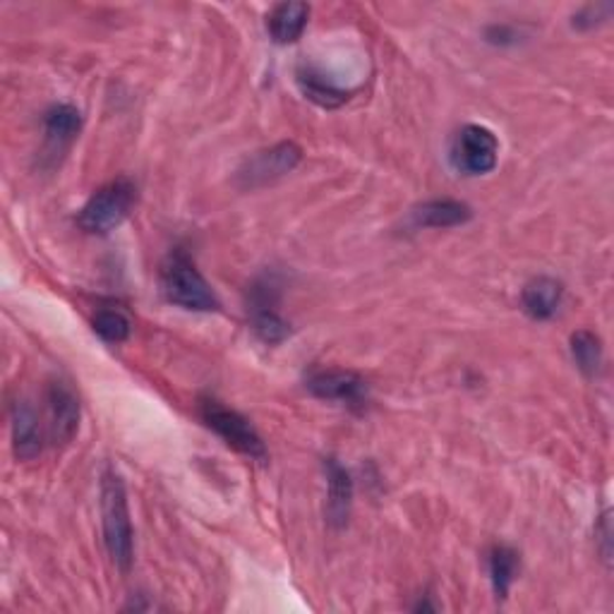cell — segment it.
Listing matches in <instances>:
<instances>
[{
	"mask_svg": "<svg viewBox=\"0 0 614 614\" xmlns=\"http://www.w3.org/2000/svg\"><path fill=\"white\" fill-rule=\"evenodd\" d=\"M12 446L20 460H32L44 449V430L32 403L18 401L12 406Z\"/></svg>",
	"mask_w": 614,
	"mask_h": 614,
	"instance_id": "cell-11",
	"label": "cell"
},
{
	"mask_svg": "<svg viewBox=\"0 0 614 614\" xmlns=\"http://www.w3.org/2000/svg\"><path fill=\"white\" fill-rule=\"evenodd\" d=\"M473 209L458 200H432L413 212L417 229H452L470 221Z\"/></svg>",
	"mask_w": 614,
	"mask_h": 614,
	"instance_id": "cell-13",
	"label": "cell"
},
{
	"mask_svg": "<svg viewBox=\"0 0 614 614\" xmlns=\"http://www.w3.org/2000/svg\"><path fill=\"white\" fill-rule=\"evenodd\" d=\"M44 130L53 147H65L82 130V114L73 104H55L46 110Z\"/></svg>",
	"mask_w": 614,
	"mask_h": 614,
	"instance_id": "cell-16",
	"label": "cell"
},
{
	"mask_svg": "<svg viewBox=\"0 0 614 614\" xmlns=\"http://www.w3.org/2000/svg\"><path fill=\"white\" fill-rule=\"evenodd\" d=\"M200 415L204 425L209 430H214L216 435L231 446V449L257 460L267 458V446H264L257 430L250 425L247 417L241 415L239 411L223 406L221 401L207 396L200 401Z\"/></svg>",
	"mask_w": 614,
	"mask_h": 614,
	"instance_id": "cell-4",
	"label": "cell"
},
{
	"mask_svg": "<svg viewBox=\"0 0 614 614\" xmlns=\"http://www.w3.org/2000/svg\"><path fill=\"white\" fill-rule=\"evenodd\" d=\"M595 533L600 536V542H603V548H600V552H603V560L610 562V536H612V526H610V511H605L603 516V521H600V528L595 530Z\"/></svg>",
	"mask_w": 614,
	"mask_h": 614,
	"instance_id": "cell-20",
	"label": "cell"
},
{
	"mask_svg": "<svg viewBox=\"0 0 614 614\" xmlns=\"http://www.w3.org/2000/svg\"><path fill=\"white\" fill-rule=\"evenodd\" d=\"M307 392L322 401H339L351 409H366L368 382L351 370H315L305 380Z\"/></svg>",
	"mask_w": 614,
	"mask_h": 614,
	"instance_id": "cell-6",
	"label": "cell"
},
{
	"mask_svg": "<svg viewBox=\"0 0 614 614\" xmlns=\"http://www.w3.org/2000/svg\"><path fill=\"white\" fill-rule=\"evenodd\" d=\"M161 290L169 303L192 313L219 310V298L207 284V278L194 267V262L183 253L173 250L161 267Z\"/></svg>",
	"mask_w": 614,
	"mask_h": 614,
	"instance_id": "cell-2",
	"label": "cell"
},
{
	"mask_svg": "<svg viewBox=\"0 0 614 614\" xmlns=\"http://www.w3.org/2000/svg\"><path fill=\"white\" fill-rule=\"evenodd\" d=\"M327 470V521L334 528H343L348 523V516H351V505H353V480L351 473H348L337 458L325 460Z\"/></svg>",
	"mask_w": 614,
	"mask_h": 614,
	"instance_id": "cell-10",
	"label": "cell"
},
{
	"mask_svg": "<svg viewBox=\"0 0 614 614\" xmlns=\"http://www.w3.org/2000/svg\"><path fill=\"white\" fill-rule=\"evenodd\" d=\"M102 523L108 557L120 571H128L135 554L133 521L125 483L114 468H108L102 476Z\"/></svg>",
	"mask_w": 614,
	"mask_h": 614,
	"instance_id": "cell-1",
	"label": "cell"
},
{
	"mask_svg": "<svg viewBox=\"0 0 614 614\" xmlns=\"http://www.w3.org/2000/svg\"><path fill=\"white\" fill-rule=\"evenodd\" d=\"M303 159V149L293 142H282L267 151H257L253 159L239 171L245 188H260L267 186L272 180L290 173Z\"/></svg>",
	"mask_w": 614,
	"mask_h": 614,
	"instance_id": "cell-8",
	"label": "cell"
},
{
	"mask_svg": "<svg viewBox=\"0 0 614 614\" xmlns=\"http://www.w3.org/2000/svg\"><path fill=\"white\" fill-rule=\"evenodd\" d=\"M564 296L562 284L557 278L550 276H538L530 282L523 293H521V305L523 313L530 319H538V322H546V319L554 317L560 310V303Z\"/></svg>",
	"mask_w": 614,
	"mask_h": 614,
	"instance_id": "cell-12",
	"label": "cell"
},
{
	"mask_svg": "<svg viewBox=\"0 0 614 614\" xmlns=\"http://www.w3.org/2000/svg\"><path fill=\"white\" fill-rule=\"evenodd\" d=\"M310 20V6L307 3H282L272 10L267 30L276 44H293L305 32Z\"/></svg>",
	"mask_w": 614,
	"mask_h": 614,
	"instance_id": "cell-15",
	"label": "cell"
},
{
	"mask_svg": "<svg viewBox=\"0 0 614 614\" xmlns=\"http://www.w3.org/2000/svg\"><path fill=\"white\" fill-rule=\"evenodd\" d=\"M499 159V139L483 125H466L454 137L452 163L466 176L490 173Z\"/></svg>",
	"mask_w": 614,
	"mask_h": 614,
	"instance_id": "cell-5",
	"label": "cell"
},
{
	"mask_svg": "<svg viewBox=\"0 0 614 614\" xmlns=\"http://www.w3.org/2000/svg\"><path fill=\"white\" fill-rule=\"evenodd\" d=\"M298 87L305 94V99H310L313 104L322 108H339L348 102V96H351L339 85H334L325 73H319L313 65H303L298 70Z\"/></svg>",
	"mask_w": 614,
	"mask_h": 614,
	"instance_id": "cell-14",
	"label": "cell"
},
{
	"mask_svg": "<svg viewBox=\"0 0 614 614\" xmlns=\"http://www.w3.org/2000/svg\"><path fill=\"white\" fill-rule=\"evenodd\" d=\"M92 329L106 343H123L130 339L133 319L120 307H102L92 319Z\"/></svg>",
	"mask_w": 614,
	"mask_h": 614,
	"instance_id": "cell-18",
	"label": "cell"
},
{
	"mask_svg": "<svg viewBox=\"0 0 614 614\" xmlns=\"http://www.w3.org/2000/svg\"><path fill=\"white\" fill-rule=\"evenodd\" d=\"M519 552L507 548V546H497L490 552V579H493V589L497 600H505L511 591V585L519 576Z\"/></svg>",
	"mask_w": 614,
	"mask_h": 614,
	"instance_id": "cell-17",
	"label": "cell"
},
{
	"mask_svg": "<svg viewBox=\"0 0 614 614\" xmlns=\"http://www.w3.org/2000/svg\"><path fill=\"white\" fill-rule=\"evenodd\" d=\"M278 284L274 278H262L250 290V317H253V329L264 343H282L288 339L290 325L278 315Z\"/></svg>",
	"mask_w": 614,
	"mask_h": 614,
	"instance_id": "cell-7",
	"label": "cell"
},
{
	"mask_svg": "<svg viewBox=\"0 0 614 614\" xmlns=\"http://www.w3.org/2000/svg\"><path fill=\"white\" fill-rule=\"evenodd\" d=\"M49 435L53 444H70L80 430V401L63 382H51L46 389Z\"/></svg>",
	"mask_w": 614,
	"mask_h": 614,
	"instance_id": "cell-9",
	"label": "cell"
},
{
	"mask_svg": "<svg viewBox=\"0 0 614 614\" xmlns=\"http://www.w3.org/2000/svg\"><path fill=\"white\" fill-rule=\"evenodd\" d=\"M137 204V188L130 178L110 180L104 188L96 190L87 204L82 207L77 223L82 231L104 235L116 231L120 223L130 216Z\"/></svg>",
	"mask_w": 614,
	"mask_h": 614,
	"instance_id": "cell-3",
	"label": "cell"
},
{
	"mask_svg": "<svg viewBox=\"0 0 614 614\" xmlns=\"http://www.w3.org/2000/svg\"><path fill=\"white\" fill-rule=\"evenodd\" d=\"M571 356H574L579 370L591 377L600 370V362H603V343H600L593 331L581 329L571 337Z\"/></svg>",
	"mask_w": 614,
	"mask_h": 614,
	"instance_id": "cell-19",
	"label": "cell"
}]
</instances>
